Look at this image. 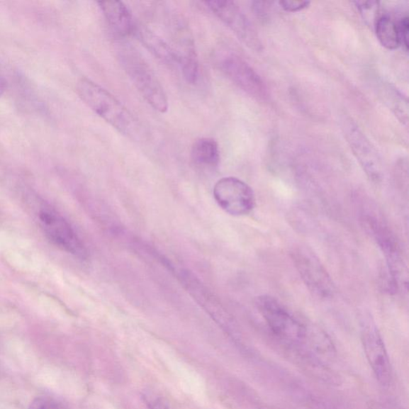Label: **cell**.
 I'll return each instance as SVG.
<instances>
[{"mask_svg":"<svg viewBox=\"0 0 409 409\" xmlns=\"http://www.w3.org/2000/svg\"><path fill=\"white\" fill-rule=\"evenodd\" d=\"M77 92L88 108L124 136L135 138L140 134V125L133 115L103 87L84 78L78 82Z\"/></svg>","mask_w":409,"mask_h":409,"instance_id":"6da1fadb","label":"cell"},{"mask_svg":"<svg viewBox=\"0 0 409 409\" xmlns=\"http://www.w3.org/2000/svg\"><path fill=\"white\" fill-rule=\"evenodd\" d=\"M216 62L225 77L250 97L261 101L268 99L265 82L240 56L228 50H220L216 55Z\"/></svg>","mask_w":409,"mask_h":409,"instance_id":"5b68a950","label":"cell"},{"mask_svg":"<svg viewBox=\"0 0 409 409\" xmlns=\"http://www.w3.org/2000/svg\"><path fill=\"white\" fill-rule=\"evenodd\" d=\"M362 222L386 257L389 276L396 288L408 287V267L400 245L385 220L373 206L362 208Z\"/></svg>","mask_w":409,"mask_h":409,"instance_id":"7a4b0ae2","label":"cell"},{"mask_svg":"<svg viewBox=\"0 0 409 409\" xmlns=\"http://www.w3.org/2000/svg\"><path fill=\"white\" fill-rule=\"evenodd\" d=\"M6 88H7V82H6L5 79L0 75V97L3 96V94L6 91Z\"/></svg>","mask_w":409,"mask_h":409,"instance_id":"7402d4cb","label":"cell"},{"mask_svg":"<svg viewBox=\"0 0 409 409\" xmlns=\"http://www.w3.org/2000/svg\"><path fill=\"white\" fill-rule=\"evenodd\" d=\"M213 197L218 206L232 216L247 215L255 206L252 188L235 177L220 179L213 187Z\"/></svg>","mask_w":409,"mask_h":409,"instance_id":"ba28073f","label":"cell"},{"mask_svg":"<svg viewBox=\"0 0 409 409\" xmlns=\"http://www.w3.org/2000/svg\"><path fill=\"white\" fill-rule=\"evenodd\" d=\"M291 257L301 279L315 297L325 300L333 297L335 286L322 262L311 249L296 247Z\"/></svg>","mask_w":409,"mask_h":409,"instance_id":"8992f818","label":"cell"},{"mask_svg":"<svg viewBox=\"0 0 409 409\" xmlns=\"http://www.w3.org/2000/svg\"><path fill=\"white\" fill-rule=\"evenodd\" d=\"M362 338L364 354L376 379L382 386H388L392 379L391 364L379 330L370 318L363 320Z\"/></svg>","mask_w":409,"mask_h":409,"instance_id":"9c48e42d","label":"cell"},{"mask_svg":"<svg viewBox=\"0 0 409 409\" xmlns=\"http://www.w3.org/2000/svg\"><path fill=\"white\" fill-rule=\"evenodd\" d=\"M204 4L245 45L262 52L263 43L259 34L237 4L229 0H211Z\"/></svg>","mask_w":409,"mask_h":409,"instance_id":"52a82bcc","label":"cell"},{"mask_svg":"<svg viewBox=\"0 0 409 409\" xmlns=\"http://www.w3.org/2000/svg\"><path fill=\"white\" fill-rule=\"evenodd\" d=\"M177 34V49L174 52L178 65L187 83L195 84L199 78V62L194 40L186 28L179 29Z\"/></svg>","mask_w":409,"mask_h":409,"instance_id":"7c38bea8","label":"cell"},{"mask_svg":"<svg viewBox=\"0 0 409 409\" xmlns=\"http://www.w3.org/2000/svg\"><path fill=\"white\" fill-rule=\"evenodd\" d=\"M358 10L360 11L364 20L375 24L379 13V3L376 1H357L354 2Z\"/></svg>","mask_w":409,"mask_h":409,"instance_id":"ac0fdd59","label":"cell"},{"mask_svg":"<svg viewBox=\"0 0 409 409\" xmlns=\"http://www.w3.org/2000/svg\"><path fill=\"white\" fill-rule=\"evenodd\" d=\"M344 133L350 148L370 179L377 182L383 175L382 163L379 153L366 135L351 119L344 122Z\"/></svg>","mask_w":409,"mask_h":409,"instance_id":"8fae6325","label":"cell"},{"mask_svg":"<svg viewBox=\"0 0 409 409\" xmlns=\"http://www.w3.org/2000/svg\"><path fill=\"white\" fill-rule=\"evenodd\" d=\"M256 306L276 337L294 344L308 342L310 329L302 324L275 298L268 295L261 296L257 298Z\"/></svg>","mask_w":409,"mask_h":409,"instance_id":"277c9868","label":"cell"},{"mask_svg":"<svg viewBox=\"0 0 409 409\" xmlns=\"http://www.w3.org/2000/svg\"><path fill=\"white\" fill-rule=\"evenodd\" d=\"M40 220L42 229L55 245L69 254L83 259L86 257V251L83 242L64 218L55 211L43 210Z\"/></svg>","mask_w":409,"mask_h":409,"instance_id":"30bf717a","label":"cell"},{"mask_svg":"<svg viewBox=\"0 0 409 409\" xmlns=\"http://www.w3.org/2000/svg\"><path fill=\"white\" fill-rule=\"evenodd\" d=\"M29 409H65V408L53 399L38 398L30 403Z\"/></svg>","mask_w":409,"mask_h":409,"instance_id":"d6986e66","label":"cell"},{"mask_svg":"<svg viewBox=\"0 0 409 409\" xmlns=\"http://www.w3.org/2000/svg\"><path fill=\"white\" fill-rule=\"evenodd\" d=\"M375 33L383 47L395 50L400 46L398 23L388 16H381L374 24Z\"/></svg>","mask_w":409,"mask_h":409,"instance_id":"2e32d148","label":"cell"},{"mask_svg":"<svg viewBox=\"0 0 409 409\" xmlns=\"http://www.w3.org/2000/svg\"><path fill=\"white\" fill-rule=\"evenodd\" d=\"M399 36L400 40V45L405 47L406 52L408 50V31H409V21L408 17H403L400 21L398 23Z\"/></svg>","mask_w":409,"mask_h":409,"instance_id":"ffe728a7","label":"cell"},{"mask_svg":"<svg viewBox=\"0 0 409 409\" xmlns=\"http://www.w3.org/2000/svg\"><path fill=\"white\" fill-rule=\"evenodd\" d=\"M134 35L138 37V39L143 44V46L150 52L152 53L157 59L168 65L178 64L177 56H176L174 49L169 47L154 31L142 26V25L136 23Z\"/></svg>","mask_w":409,"mask_h":409,"instance_id":"5bb4252c","label":"cell"},{"mask_svg":"<svg viewBox=\"0 0 409 409\" xmlns=\"http://www.w3.org/2000/svg\"><path fill=\"white\" fill-rule=\"evenodd\" d=\"M281 7L286 11L296 12L309 8L310 1H294V0H286V1H280Z\"/></svg>","mask_w":409,"mask_h":409,"instance_id":"44dd1931","label":"cell"},{"mask_svg":"<svg viewBox=\"0 0 409 409\" xmlns=\"http://www.w3.org/2000/svg\"><path fill=\"white\" fill-rule=\"evenodd\" d=\"M106 22L118 35H134L136 23L129 9L121 1L98 2Z\"/></svg>","mask_w":409,"mask_h":409,"instance_id":"4fadbf2b","label":"cell"},{"mask_svg":"<svg viewBox=\"0 0 409 409\" xmlns=\"http://www.w3.org/2000/svg\"><path fill=\"white\" fill-rule=\"evenodd\" d=\"M193 161L197 165L215 168L220 162L218 144L212 138H201L195 141L191 148Z\"/></svg>","mask_w":409,"mask_h":409,"instance_id":"9a60e30c","label":"cell"},{"mask_svg":"<svg viewBox=\"0 0 409 409\" xmlns=\"http://www.w3.org/2000/svg\"><path fill=\"white\" fill-rule=\"evenodd\" d=\"M386 94V102L394 111L396 116H398L400 122L408 123V102L407 99L402 96V94L388 86Z\"/></svg>","mask_w":409,"mask_h":409,"instance_id":"e0dca14e","label":"cell"},{"mask_svg":"<svg viewBox=\"0 0 409 409\" xmlns=\"http://www.w3.org/2000/svg\"><path fill=\"white\" fill-rule=\"evenodd\" d=\"M118 60L132 84L147 103L160 113L169 109L167 94L158 77L140 53L128 46L119 49Z\"/></svg>","mask_w":409,"mask_h":409,"instance_id":"3957f363","label":"cell"}]
</instances>
